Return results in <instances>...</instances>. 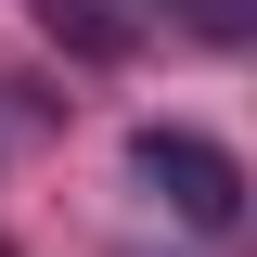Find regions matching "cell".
I'll list each match as a JSON object with an SVG mask.
<instances>
[{
	"label": "cell",
	"mask_w": 257,
	"mask_h": 257,
	"mask_svg": "<svg viewBox=\"0 0 257 257\" xmlns=\"http://www.w3.org/2000/svg\"><path fill=\"white\" fill-rule=\"evenodd\" d=\"M128 180L155 193L180 231H231L244 219V167H231L206 128H142V142H128Z\"/></svg>",
	"instance_id": "obj_1"
},
{
	"label": "cell",
	"mask_w": 257,
	"mask_h": 257,
	"mask_svg": "<svg viewBox=\"0 0 257 257\" xmlns=\"http://www.w3.org/2000/svg\"><path fill=\"white\" fill-rule=\"evenodd\" d=\"M193 26H257V0H180Z\"/></svg>",
	"instance_id": "obj_2"
}]
</instances>
